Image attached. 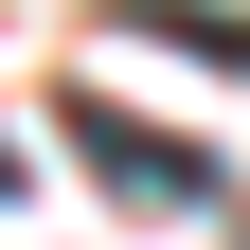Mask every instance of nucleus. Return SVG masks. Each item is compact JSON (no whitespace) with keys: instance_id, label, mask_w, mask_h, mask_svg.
<instances>
[{"instance_id":"nucleus-2","label":"nucleus","mask_w":250,"mask_h":250,"mask_svg":"<svg viewBox=\"0 0 250 250\" xmlns=\"http://www.w3.org/2000/svg\"><path fill=\"white\" fill-rule=\"evenodd\" d=\"M0 197H18V143H0Z\"/></svg>"},{"instance_id":"nucleus-1","label":"nucleus","mask_w":250,"mask_h":250,"mask_svg":"<svg viewBox=\"0 0 250 250\" xmlns=\"http://www.w3.org/2000/svg\"><path fill=\"white\" fill-rule=\"evenodd\" d=\"M72 143L125 179V197H161V214H179V197H214V161L179 143V125H143V107H72Z\"/></svg>"}]
</instances>
